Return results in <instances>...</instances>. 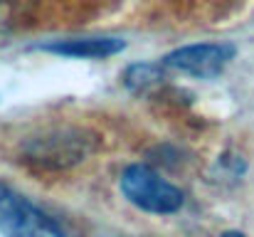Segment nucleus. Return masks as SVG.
I'll return each instance as SVG.
<instances>
[{
	"instance_id": "3",
	"label": "nucleus",
	"mask_w": 254,
	"mask_h": 237,
	"mask_svg": "<svg viewBox=\"0 0 254 237\" xmlns=\"http://www.w3.org/2000/svg\"><path fill=\"white\" fill-rule=\"evenodd\" d=\"M0 235L2 237H67L57 220L15 188L0 183Z\"/></svg>"
},
{
	"instance_id": "1",
	"label": "nucleus",
	"mask_w": 254,
	"mask_h": 237,
	"mask_svg": "<svg viewBox=\"0 0 254 237\" xmlns=\"http://www.w3.org/2000/svg\"><path fill=\"white\" fill-rule=\"evenodd\" d=\"M99 139L79 126H57L47 129L25 141L22 158L45 170H62L82 163L96 151Z\"/></svg>"
},
{
	"instance_id": "6",
	"label": "nucleus",
	"mask_w": 254,
	"mask_h": 237,
	"mask_svg": "<svg viewBox=\"0 0 254 237\" xmlns=\"http://www.w3.org/2000/svg\"><path fill=\"white\" fill-rule=\"evenodd\" d=\"M163 79V65H133L126 70V86L133 91L151 89Z\"/></svg>"
},
{
	"instance_id": "4",
	"label": "nucleus",
	"mask_w": 254,
	"mask_h": 237,
	"mask_svg": "<svg viewBox=\"0 0 254 237\" xmlns=\"http://www.w3.org/2000/svg\"><path fill=\"white\" fill-rule=\"evenodd\" d=\"M235 57V47L225 42H197L173 50L163 57V67L197 79L217 77Z\"/></svg>"
},
{
	"instance_id": "7",
	"label": "nucleus",
	"mask_w": 254,
	"mask_h": 237,
	"mask_svg": "<svg viewBox=\"0 0 254 237\" xmlns=\"http://www.w3.org/2000/svg\"><path fill=\"white\" fill-rule=\"evenodd\" d=\"M222 237H245V235L237 233V230H230V233H222Z\"/></svg>"
},
{
	"instance_id": "2",
	"label": "nucleus",
	"mask_w": 254,
	"mask_h": 237,
	"mask_svg": "<svg viewBox=\"0 0 254 237\" xmlns=\"http://www.w3.org/2000/svg\"><path fill=\"white\" fill-rule=\"evenodd\" d=\"M121 193L138 210L151 215H173L183 208V190L143 163H133L121 173Z\"/></svg>"
},
{
	"instance_id": "5",
	"label": "nucleus",
	"mask_w": 254,
	"mask_h": 237,
	"mask_svg": "<svg viewBox=\"0 0 254 237\" xmlns=\"http://www.w3.org/2000/svg\"><path fill=\"white\" fill-rule=\"evenodd\" d=\"M45 52L74 57V60H104L111 55H119L124 50L121 37H67L57 42H45Z\"/></svg>"
}]
</instances>
